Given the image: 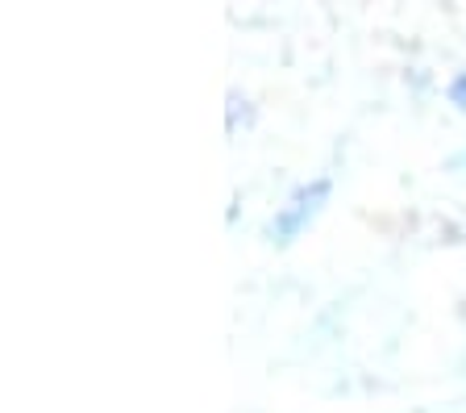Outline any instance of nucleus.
I'll use <instances>...</instances> for the list:
<instances>
[{
    "mask_svg": "<svg viewBox=\"0 0 466 413\" xmlns=\"http://www.w3.org/2000/svg\"><path fill=\"white\" fill-rule=\"evenodd\" d=\"M329 192H333L329 176H320V180H312V184H304L300 192H291V201L279 209V213H275V222H271V230H267V234H271L279 246H288L291 238L300 234L312 217L320 213V205L329 201Z\"/></svg>",
    "mask_w": 466,
    "mask_h": 413,
    "instance_id": "nucleus-1",
    "label": "nucleus"
},
{
    "mask_svg": "<svg viewBox=\"0 0 466 413\" xmlns=\"http://www.w3.org/2000/svg\"><path fill=\"white\" fill-rule=\"evenodd\" d=\"M450 100H454V105H458V108H462V113H466V71H462V76L454 79V84H450Z\"/></svg>",
    "mask_w": 466,
    "mask_h": 413,
    "instance_id": "nucleus-2",
    "label": "nucleus"
}]
</instances>
